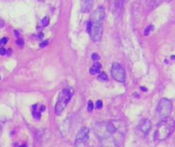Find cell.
<instances>
[{
  "instance_id": "6da1fadb",
  "label": "cell",
  "mask_w": 175,
  "mask_h": 147,
  "mask_svg": "<svg viewBox=\"0 0 175 147\" xmlns=\"http://www.w3.org/2000/svg\"><path fill=\"white\" fill-rule=\"evenodd\" d=\"M117 122H100L94 126V133L102 147H120L124 140V131L116 125Z\"/></svg>"
},
{
  "instance_id": "7a4b0ae2",
  "label": "cell",
  "mask_w": 175,
  "mask_h": 147,
  "mask_svg": "<svg viewBox=\"0 0 175 147\" xmlns=\"http://www.w3.org/2000/svg\"><path fill=\"white\" fill-rule=\"evenodd\" d=\"M175 122L173 119L170 118H164L162 121L157 125L156 131H155V139L163 141L167 139L174 131Z\"/></svg>"
},
{
  "instance_id": "3957f363",
  "label": "cell",
  "mask_w": 175,
  "mask_h": 147,
  "mask_svg": "<svg viewBox=\"0 0 175 147\" xmlns=\"http://www.w3.org/2000/svg\"><path fill=\"white\" fill-rule=\"evenodd\" d=\"M73 94H74V90L73 88H71V87H68V88H65L62 90V92H60L59 95L58 102H56L55 108V112L56 116L62 115L63 111L66 108V106L68 105V103L70 102Z\"/></svg>"
},
{
  "instance_id": "277c9868",
  "label": "cell",
  "mask_w": 175,
  "mask_h": 147,
  "mask_svg": "<svg viewBox=\"0 0 175 147\" xmlns=\"http://www.w3.org/2000/svg\"><path fill=\"white\" fill-rule=\"evenodd\" d=\"M172 110V103L169 99L167 98H162L158 103V107H157V115L160 118H167L169 116Z\"/></svg>"
},
{
  "instance_id": "5b68a950",
  "label": "cell",
  "mask_w": 175,
  "mask_h": 147,
  "mask_svg": "<svg viewBox=\"0 0 175 147\" xmlns=\"http://www.w3.org/2000/svg\"><path fill=\"white\" fill-rule=\"evenodd\" d=\"M111 74L112 77L116 80L117 82L124 83L126 80V71L120 63L114 62L112 68H111Z\"/></svg>"
},
{
  "instance_id": "8992f818",
  "label": "cell",
  "mask_w": 175,
  "mask_h": 147,
  "mask_svg": "<svg viewBox=\"0 0 175 147\" xmlns=\"http://www.w3.org/2000/svg\"><path fill=\"white\" fill-rule=\"evenodd\" d=\"M91 28H90L89 35L93 42L100 41L103 37V23L100 22H91Z\"/></svg>"
},
{
  "instance_id": "52a82bcc",
  "label": "cell",
  "mask_w": 175,
  "mask_h": 147,
  "mask_svg": "<svg viewBox=\"0 0 175 147\" xmlns=\"http://www.w3.org/2000/svg\"><path fill=\"white\" fill-rule=\"evenodd\" d=\"M89 139V129L84 127L76 136L75 139V146L76 147H86Z\"/></svg>"
},
{
  "instance_id": "ba28073f",
  "label": "cell",
  "mask_w": 175,
  "mask_h": 147,
  "mask_svg": "<svg viewBox=\"0 0 175 147\" xmlns=\"http://www.w3.org/2000/svg\"><path fill=\"white\" fill-rule=\"evenodd\" d=\"M151 129H152V123H151V121L147 119H143L142 121H140L138 127H137L136 133L140 137H147L149 135Z\"/></svg>"
},
{
  "instance_id": "9c48e42d",
  "label": "cell",
  "mask_w": 175,
  "mask_h": 147,
  "mask_svg": "<svg viewBox=\"0 0 175 147\" xmlns=\"http://www.w3.org/2000/svg\"><path fill=\"white\" fill-rule=\"evenodd\" d=\"M105 15H105V9H103V7H99L93 12V15H92L91 19H90V21H91V22H100V23H103V19H105Z\"/></svg>"
},
{
  "instance_id": "30bf717a",
  "label": "cell",
  "mask_w": 175,
  "mask_h": 147,
  "mask_svg": "<svg viewBox=\"0 0 175 147\" xmlns=\"http://www.w3.org/2000/svg\"><path fill=\"white\" fill-rule=\"evenodd\" d=\"M45 110V106L44 105H38V104H34L32 106V116L35 120H40L41 118V113L42 111Z\"/></svg>"
},
{
  "instance_id": "8fae6325",
  "label": "cell",
  "mask_w": 175,
  "mask_h": 147,
  "mask_svg": "<svg viewBox=\"0 0 175 147\" xmlns=\"http://www.w3.org/2000/svg\"><path fill=\"white\" fill-rule=\"evenodd\" d=\"M94 0H83L82 1V11L88 12L91 9Z\"/></svg>"
},
{
  "instance_id": "7c38bea8",
  "label": "cell",
  "mask_w": 175,
  "mask_h": 147,
  "mask_svg": "<svg viewBox=\"0 0 175 147\" xmlns=\"http://www.w3.org/2000/svg\"><path fill=\"white\" fill-rule=\"evenodd\" d=\"M162 1L163 0H147V4L151 9H155L162 3Z\"/></svg>"
},
{
  "instance_id": "4fadbf2b",
  "label": "cell",
  "mask_w": 175,
  "mask_h": 147,
  "mask_svg": "<svg viewBox=\"0 0 175 147\" xmlns=\"http://www.w3.org/2000/svg\"><path fill=\"white\" fill-rule=\"evenodd\" d=\"M100 69H102V65L98 62H94L93 65L90 68V74L91 75H96V74H98L100 72Z\"/></svg>"
},
{
  "instance_id": "5bb4252c",
  "label": "cell",
  "mask_w": 175,
  "mask_h": 147,
  "mask_svg": "<svg viewBox=\"0 0 175 147\" xmlns=\"http://www.w3.org/2000/svg\"><path fill=\"white\" fill-rule=\"evenodd\" d=\"M153 30H154V26H153V25H150L146 30H144L143 35H144V36H149V35H150V33L152 32Z\"/></svg>"
},
{
  "instance_id": "9a60e30c",
  "label": "cell",
  "mask_w": 175,
  "mask_h": 147,
  "mask_svg": "<svg viewBox=\"0 0 175 147\" xmlns=\"http://www.w3.org/2000/svg\"><path fill=\"white\" fill-rule=\"evenodd\" d=\"M98 80L100 81H107V76L106 73H100L98 76Z\"/></svg>"
},
{
  "instance_id": "2e32d148",
  "label": "cell",
  "mask_w": 175,
  "mask_h": 147,
  "mask_svg": "<svg viewBox=\"0 0 175 147\" xmlns=\"http://www.w3.org/2000/svg\"><path fill=\"white\" fill-rule=\"evenodd\" d=\"M102 107H103V101H102V100H97L96 104H95V108L96 109H100Z\"/></svg>"
},
{
  "instance_id": "e0dca14e",
  "label": "cell",
  "mask_w": 175,
  "mask_h": 147,
  "mask_svg": "<svg viewBox=\"0 0 175 147\" xmlns=\"http://www.w3.org/2000/svg\"><path fill=\"white\" fill-rule=\"evenodd\" d=\"M92 109H93V103H92V101H88V107H87V110H88V111H92Z\"/></svg>"
},
{
  "instance_id": "ac0fdd59",
  "label": "cell",
  "mask_w": 175,
  "mask_h": 147,
  "mask_svg": "<svg viewBox=\"0 0 175 147\" xmlns=\"http://www.w3.org/2000/svg\"><path fill=\"white\" fill-rule=\"evenodd\" d=\"M92 59H93V61H98V59H99V55L98 54H97V53H93V54H92Z\"/></svg>"
},
{
  "instance_id": "d6986e66",
  "label": "cell",
  "mask_w": 175,
  "mask_h": 147,
  "mask_svg": "<svg viewBox=\"0 0 175 147\" xmlns=\"http://www.w3.org/2000/svg\"><path fill=\"white\" fill-rule=\"evenodd\" d=\"M42 24L44 25V26H46L47 24H48V18H44L42 19Z\"/></svg>"
},
{
  "instance_id": "ffe728a7",
  "label": "cell",
  "mask_w": 175,
  "mask_h": 147,
  "mask_svg": "<svg viewBox=\"0 0 175 147\" xmlns=\"http://www.w3.org/2000/svg\"><path fill=\"white\" fill-rule=\"evenodd\" d=\"M5 53H6L5 48H0V54H1V55H4Z\"/></svg>"
},
{
  "instance_id": "44dd1931",
  "label": "cell",
  "mask_w": 175,
  "mask_h": 147,
  "mask_svg": "<svg viewBox=\"0 0 175 147\" xmlns=\"http://www.w3.org/2000/svg\"><path fill=\"white\" fill-rule=\"evenodd\" d=\"M47 41H44V42H42V43H40V47H45V46L47 45Z\"/></svg>"
},
{
  "instance_id": "7402d4cb",
  "label": "cell",
  "mask_w": 175,
  "mask_h": 147,
  "mask_svg": "<svg viewBox=\"0 0 175 147\" xmlns=\"http://www.w3.org/2000/svg\"><path fill=\"white\" fill-rule=\"evenodd\" d=\"M6 42H7V38H2L1 41H0V43H1V44H5Z\"/></svg>"
},
{
  "instance_id": "603a6c76",
  "label": "cell",
  "mask_w": 175,
  "mask_h": 147,
  "mask_svg": "<svg viewBox=\"0 0 175 147\" xmlns=\"http://www.w3.org/2000/svg\"><path fill=\"white\" fill-rule=\"evenodd\" d=\"M16 43H18V44H19L20 46H22V45L24 44V43H23V40H22V39H19L18 41H16Z\"/></svg>"
},
{
  "instance_id": "cb8c5ba5",
  "label": "cell",
  "mask_w": 175,
  "mask_h": 147,
  "mask_svg": "<svg viewBox=\"0 0 175 147\" xmlns=\"http://www.w3.org/2000/svg\"><path fill=\"white\" fill-rule=\"evenodd\" d=\"M141 89H142V91H147V88H143V87H141Z\"/></svg>"
},
{
  "instance_id": "d4e9b609",
  "label": "cell",
  "mask_w": 175,
  "mask_h": 147,
  "mask_svg": "<svg viewBox=\"0 0 175 147\" xmlns=\"http://www.w3.org/2000/svg\"><path fill=\"white\" fill-rule=\"evenodd\" d=\"M1 130H2V128H1V126H0V134H1Z\"/></svg>"
}]
</instances>
